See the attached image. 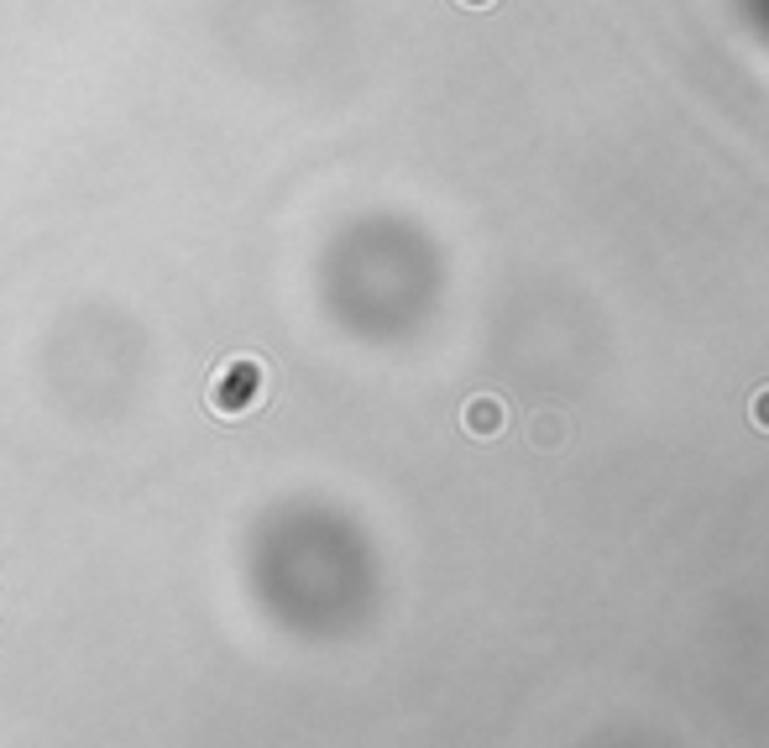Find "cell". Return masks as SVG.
Here are the masks:
<instances>
[{
  "mask_svg": "<svg viewBox=\"0 0 769 748\" xmlns=\"http://www.w3.org/2000/svg\"><path fill=\"white\" fill-rule=\"evenodd\" d=\"M461 424H466L472 440H497L503 424H508V409H503V398H497V393H476L472 403L461 409Z\"/></svg>",
  "mask_w": 769,
  "mask_h": 748,
  "instance_id": "6da1fadb",
  "label": "cell"
},
{
  "mask_svg": "<svg viewBox=\"0 0 769 748\" xmlns=\"http://www.w3.org/2000/svg\"><path fill=\"white\" fill-rule=\"evenodd\" d=\"M566 414L560 409H539V414H529V440L539 445V451H560V440H566Z\"/></svg>",
  "mask_w": 769,
  "mask_h": 748,
  "instance_id": "3957f363",
  "label": "cell"
},
{
  "mask_svg": "<svg viewBox=\"0 0 769 748\" xmlns=\"http://www.w3.org/2000/svg\"><path fill=\"white\" fill-rule=\"evenodd\" d=\"M236 377H241L236 388H215V393H210V398H215V403H220V409H246V403H252V398L262 393V367H252V361H241V367H236Z\"/></svg>",
  "mask_w": 769,
  "mask_h": 748,
  "instance_id": "7a4b0ae2",
  "label": "cell"
},
{
  "mask_svg": "<svg viewBox=\"0 0 769 748\" xmlns=\"http://www.w3.org/2000/svg\"><path fill=\"white\" fill-rule=\"evenodd\" d=\"M749 424L769 434V388H759V393L749 398Z\"/></svg>",
  "mask_w": 769,
  "mask_h": 748,
  "instance_id": "277c9868",
  "label": "cell"
},
{
  "mask_svg": "<svg viewBox=\"0 0 769 748\" xmlns=\"http://www.w3.org/2000/svg\"><path fill=\"white\" fill-rule=\"evenodd\" d=\"M461 6H476V11H482V6H493V0H461Z\"/></svg>",
  "mask_w": 769,
  "mask_h": 748,
  "instance_id": "5b68a950",
  "label": "cell"
}]
</instances>
